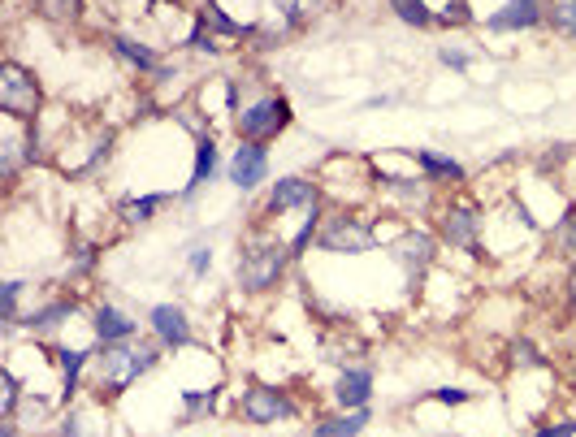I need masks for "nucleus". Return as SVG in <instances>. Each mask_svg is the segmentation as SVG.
<instances>
[{
    "mask_svg": "<svg viewBox=\"0 0 576 437\" xmlns=\"http://www.w3.org/2000/svg\"><path fill=\"white\" fill-rule=\"evenodd\" d=\"M507 364H512L516 373H546V368H551V364H546V351L533 338H525V334L507 342Z\"/></svg>",
    "mask_w": 576,
    "mask_h": 437,
    "instance_id": "cd10ccee",
    "label": "nucleus"
},
{
    "mask_svg": "<svg viewBox=\"0 0 576 437\" xmlns=\"http://www.w3.org/2000/svg\"><path fill=\"white\" fill-rule=\"evenodd\" d=\"M390 13L403 22V26H412V31H429L434 26V9H429V0H386Z\"/></svg>",
    "mask_w": 576,
    "mask_h": 437,
    "instance_id": "2f4dec72",
    "label": "nucleus"
},
{
    "mask_svg": "<svg viewBox=\"0 0 576 437\" xmlns=\"http://www.w3.org/2000/svg\"><path fill=\"white\" fill-rule=\"evenodd\" d=\"M273 9H282L295 26H304L308 18H317V13H321V0H273Z\"/></svg>",
    "mask_w": 576,
    "mask_h": 437,
    "instance_id": "58836bf2",
    "label": "nucleus"
},
{
    "mask_svg": "<svg viewBox=\"0 0 576 437\" xmlns=\"http://www.w3.org/2000/svg\"><path fill=\"white\" fill-rule=\"evenodd\" d=\"M490 35H520V31H538L546 26V0H503L494 13L481 18Z\"/></svg>",
    "mask_w": 576,
    "mask_h": 437,
    "instance_id": "a211bd4d",
    "label": "nucleus"
},
{
    "mask_svg": "<svg viewBox=\"0 0 576 437\" xmlns=\"http://www.w3.org/2000/svg\"><path fill=\"white\" fill-rule=\"evenodd\" d=\"M377 394V373L369 364H343L330 386V407L338 412H360V407H369Z\"/></svg>",
    "mask_w": 576,
    "mask_h": 437,
    "instance_id": "dca6fc26",
    "label": "nucleus"
},
{
    "mask_svg": "<svg viewBox=\"0 0 576 437\" xmlns=\"http://www.w3.org/2000/svg\"><path fill=\"white\" fill-rule=\"evenodd\" d=\"M87 329H91V338H96L100 347H117V342L143 338V334H139V316H130L122 303H109V299H100L96 308H91Z\"/></svg>",
    "mask_w": 576,
    "mask_h": 437,
    "instance_id": "f3484780",
    "label": "nucleus"
},
{
    "mask_svg": "<svg viewBox=\"0 0 576 437\" xmlns=\"http://www.w3.org/2000/svg\"><path fill=\"white\" fill-rule=\"evenodd\" d=\"M312 204H325V187H321V182L312 178V174H282V178L265 191V204H260L256 221L278 230V217L304 213V208H312Z\"/></svg>",
    "mask_w": 576,
    "mask_h": 437,
    "instance_id": "1a4fd4ad",
    "label": "nucleus"
},
{
    "mask_svg": "<svg viewBox=\"0 0 576 437\" xmlns=\"http://www.w3.org/2000/svg\"><path fill=\"white\" fill-rule=\"evenodd\" d=\"M299 31V26L286 18L282 9H265L260 13V18L252 22V44L256 48H278V44H286V39H291Z\"/></svg>",
    "mask_w": 576,
    "mask_h": 437,
    "instance_id": "a878e982",
    "label": "nucleus"
},
{
    "mask_svg": "<svg viewBox=\"0 0 576 437\" xmlns=\"http://www.w3.org/2000/svg\"><path fill=\"white\" fill-rule=\"evenodd\" d=\"M377 247H382V225L377 221L356 213V208H330L325 213L317 251H330V256H369Z\"/></svg>",
    "mask_w": 576,
    "mask_h": 437,
    "instance_id": "39448f33",
    "label": "nucleus"
},
{
    "mask_svg": "<svg viewBox=\"0 0 576 437\" xmlns=\"http://www.w3.org/2000/svg\"><path fill=\"white\" fill-rule=\"evenodd\" d=\"M473 61H477V52L468 44H442L438 48V65H447V70H455V74H464Z\"/></svg>",
    "mask_w": 576,
    "mask_h": 437,
    "instance_id": "e433bc0d",
    "label": "nucleus"
},
{
    "mask_svg": "<svg viewBox=\"0 0 576 437\" xmlns=\"http://www.w3.org/2000/svg\"><path fill=\"white\" fill-rule=\"evenodd\" d=\"M195 18H200L208 31L217 39H230V44H252V22H239L230 18L226 5L221 0H200V9H195Z\"/></svg>",
    "mask_w": 576,
    "mask_h": 437,
    "instance_id": "b1692460",
    "label": "nucleus"
},
{
    "mask_svg": "<svg viewBox=\"0 0 576 437\" xmlns=\"http://www.w3.org/2000/svg\"><path fill=\"white\" fill-rule=\"evenodd\" d=\"M109 403L96 399V394H83V399L65 403L57 416V433L52 437H113L109 433Z\"/></svg>",
    "mask_w": 576,
    "mask_h": 437,
    "instance_id": "2eb2a0df",
    "label": "nucleus"
},
{
    "mask_svg": "<svg viewBox=\"0 0 576 437\" xmlns=\"http://www.w3.org/2000/svg\"><path fill=\"white\" fill-rule=\"evenodd\" d=\"M434 234L442 238V247L464 251V256H477L481 238H486V208H481L473 195L455 191L434 208Z\"/></svg>",
    "mask_w": 576,
    "mask_h": 437,
    "instance_id": "20e7f679",
    "label": "nucleus"
},
{
    "mask_svg": "<svg viewBox=\"0 0 576 437\" xmlns=\"http://www.w3.org/2000/svg\"><path fill=\"white\" fill-rule=\"evenodd\" d=\"M78 295H70V290H61V295H48V299H39L31 312H22V321H18V329L31 342H44V338H57L65 325L78 316Z\"/></svg>",
    "mask_w": 576,
    "mask_h": 437,
    "instance_id": "f8f14e48",
    "label": "nucleus"
},
{
    "mask_svg": "<svg viewBox=\"0 0 576 437\" xmlns=\"http://www.w3.org/2000/svg\"><path fill=\"white\" fill-rule=\"evenodd\" d=\"M295 122V109L291 100L278 96V91H265V96H252L239 104V113H234V135L239 139H252V143H273L282 139L286 130Z\"/></svg>",
    "mask_w": 576,
    "mask_h": 437,
    "instance_id": "0eeeda50",
    "label": "nucleus"
},
{
    "mask_svg": "<svg viewBox=\"0 0 576 437\" xmlns=\"http://www.w3.org/2000/svg\"><path fill=\"white\" fill-rule=\"evenodd\" d=\"M412 165L421 169V178L429 182V187H464L468 182V169L455 161L451 152H438V148H416Z\"/></svg>",
    "mask_w": 576,
    "mask_h": 437,
    "instance_id": "aec40b11",
    "label": "nucleus"
},
{
    "mask_svg": "<svg viewBox=\"0 0 576 437\" xmlns=\"http://www.w3.org/2000/svg\"><path fill=\"white\" fill-rule=\"evenodd\" d=\"M269 143H252V139H239L234 143V152H230V161H226V182L239 195H256L260 187L269 182Z\"/></svg>",
    "mask_w": 576,
    "mask_h": 437,
    "instance_id": "9b49d317",
    "label": "nucleus"
},
{
    "mask_svg": "<svg viewBox=\"0 0 576 437\" xmlns=\"http://www.w3.org/2000/svg\"><path fill=\"white\" fill-rule=\"evenodd\" d=\"M0 113L18 117V122H39L44 117V87L31 65H22L18 57L0 61Z\"/></svg>",
    "mask_w": 576,
    "mask_h": 437,
    "instance_id": "6e6552de",
    "label": "nucleus"
},
{
    "mask_svg": "<svg viewBox=\"0 0 576 437\" xmlns=\"http://www.w3.org/2000/svg\"><path fill=\"white\" fill-rule=\"evenodd\" d=\"M178 403H182V425H200V420H208L217 412V403H221V386L213 390H182L178 394Z\"/></svg>",
    "mask_w": 576,
    "mask_h": 437,
    "instance_id": "bb28decb",
    "label": "nucleus"
},
{
    "mask_svg": "<svg viewBox=\"0 0 576 437\" xmlns=\"http://www.w3.org/2000/svg\"><path fill=\"white\" fill-rule=\"evenodd\" d=\"M234 407H239L243 425H252V429H269V425H278V420L299 416L295 394H286L282 386H269V381H247Z\"/></svg>",
    "mask_w": 576,
    "mask_h": 437,
    "instance_id": "9d476101",
    "label": "nucleus"
},
{
    "mask_svg": "<svg viewBox=\"0 0 576 437\" xmlns=\"http://www.w3.org/2000/svg\"><path fill=\"white\" fill-rule=\"evenodd\" d=\"M373 425V407H360V412H321L312 416V437H364V429Z\"/></svg>",
    "mask_w": 576,
    "mask_h": 437,
    "instance_id": "5701e85b",
    "label": "nucleus"
},
{
    "mask_svg": "<svg viewBox=\"0 0 576 437\" xmlns=\"http://www.w3.org/2000/svg\"><path fill=\"white\" fill-rule=\"evenodd\" d=\"M295 251L291 243L273 230V225H252L239 238V256H234V286L243 295H273L282 286V277L291 273Z\"/></svg>",
    "mask_w": 576,
    "mask_h": 437,
    "instance_id": "f03ea898",
    "label": "nucleus"
},
{
    "mask_svg": "<svg viewBox=\"0 0 576 437\" xmlns=\"http://www.w3.org/2000/svg\"><path fill=\"white\" fill-rule=\"evenodd\" d=\"M187 52H195V57H221L226 48H221V39L200 22V26L191 31V39H187Z\"/></svg>",
    "mask_w": 576,
    "mask_h": 437,
    "instance_id": "4c0bfd02",
    "label": "nucleus"
},
{
    "mask_svg": "<svg viewBox=\"0 0 576 437\" xmlns=\"http://www.w3.org/2000/svg\"><path fill=\"white\" fill-rule=\"evenodd\" d=\"M386 256L390 264L403 273V282H408V290H416L425 282L429 273L438 269V256H442V238L434 230H425V225H403V230L386 243Z\"/></svg>",
    "mask_w": 576,
    "mask_h": 437,
    "instance_id": "423d86ee",
    "label": "nucleus"
},
{
    "mask_svg": "<svg viewBox=\"0 0 576 437\" xmlns=\"http://www.w3.org/2000/svg\"><path fill=\"white\" fill-rule=\"evenodd\" d=\"M109 52L117 61H126L139 78H152V83H165V78L174 74V65L165 61L161 48L148 44V39H139V35H130V31H113L109 35Z\"/></svg>",
    "mask_w": 576,
    "mask_h": 437,
    "instance_id": "4468645a",
    "label": "nucleus"
},
{
    "mask_svg": "<svg viewBox=\"0 0 576 437\" xmlns=\"http://www.w3.org/2000/svg\"><path fill=\"white\" fill-rule=\"evenodd\" d=\"M217 174H226V165H221V143H217V135L195 139L191 178H187V187L178 191V204H195V200H200V195L217 182Z\"/></svg>",
    "mask_w": 576,
    "mask_h": 437,
    "instance_id": "6ab92c4d",
    "label": "nucleus"
},
{
    "mask_svg": "<svg viewBox=\"0 0 576 437\" xmlns=\"http://www.w3.org/2000/svg\"><path fill=\"white\" fill-rule=\"evenodd\" d=\"M169 117H174V122H178L182 130H187L191 139H204V135H213V117H208V113H204V109H200V104H195V100H178L174 109H169Z\"/></svg>",
    "mask_w": 576,
    "mask_h": 437,
    "instance_id": "c756f323",
    "label": "nucleus"
},
{
    "mask_svg": "<svg viewBox=\"0 0 576 437\" xmlns=\"http://www.w3.org/2000/svg\"><path fill=\"white\" fill-rule=\"evenodd\" d=\"M533 437H576V416H546L538 429H533Z\"/></svg>",
    "mask_w": 576,
    "mask_h": 437,
    "instance_id": "ea45409f",
    "label": "nucleus"
},
{
    "mask_svg": "<svg viewBox=\"0 0 576 437\" xmlns=\"http://www.w3.org/2000/svg\"><path fill=\"white\" fill-rule=\"evenodd\" d=\"M546 26L559 39L576 44V0H546Z\"/></svg>",
    "mask_w": 576,
    "mask_h": 437,
    "instance_id": "7c9ffc66",
    "label": "nucleus"
},
{
    "mask_svg": "<svg viewBox=\"0 0 576 437\" xmlns=\"http://www.w3.org/2000/svg\"><path fill=\"white\" fill-rule=\"evenodd\" d=\"M564 303H568V312L576 316V264H568V277H564Z\"/></svg>",
    "mask_w": 576,
    "mask_h": 437,
    "instance_id": "79ce46f5",
    "label": "nucleus"
},
{
    "mask_svg": "<svg viewBox=\"0 0 576 437\" xmlns=\"http://www.w3.org/2000/svg\"><path fill=\"white\" fill-rule=\"evenodd\" d=\"M546 251H551V260H559V264H576V204H568L564 213H559V221H551Z\"/></svg>",
    "mask_w": 576,
    "mask_h": 437,
    "instance_id": "393cba45",
    "label": "nucleus"
},
{
    "mask_svg": "<svg viewBox=\"0 0 576 437\" xmlns=\"http://www.w3.org/2000/svg\"><path fill=\"white\" fill-rule=\"evenodd\" d=\"M161 364H165V347L152 334H143L135 342H117V347H100L96 364H91V377H87V394H96L104 403H117L126 390H135Z\"/></svg>",
    "mask_w": 576,
    "mask_h": 437,
    "instance_id": "f257e3e1",
    "label": "nucleus"
},
{
    "mask_svg": "<svg viewBox=\"0 0 576 437\" xmlns=\"http://www.w3.org/2000/svg\"><path fill=\"white\" fill-rule=\"evenodd\" d=\"M143 325H148V334L161 342L165 351H187L195 347V325H191V312L182 308L178 299H161L152 303L148 316H143Z\"/></svg>",
    "mask_w": 576,
    "mask_h": 437,
    "instance_id": "ddd939ff",
    "label": "nucleus"
},
{
    "mask_svg": "<svg viewBox=\"0 0 576 437\" xmlns=\"http://www.w3.org/2000/svg\"><path fill=\"white\" fill-rule=\"evenodd\" d=\"M572 381H576V360H572Z\"/></svg>",
    "mask_w": 576,
    "mask_h": 437,
    "instance_id": "37998d69",
    "label": "nucleus"
},
{
    "mask_svg": "<svg viewBox=\"0 0 576 437\" xmlns=\"http://www.w3.org/2000/svg\"><path fill=\"white\" fill-rule=\"evenodd\" d=\"M113 126H104V122H70L61 130L57 139L48 143V161L52 169H57L61 178H91V174H100L104 165H109V156H113Z\"/></svg>",
    "mask_w": 576,
    "mask_h": 437,
    "instance_id": "7ed1b4c3",
    "label": "nucleus"
},
{
    "mask_svg": "<svg viewBox=\"0 0 576 437\" xmlns=\"http://www.w3.org/2000/svg\"><path fill=\"white\" fill-rule=\"evenodd\" d=\"M208 273H213V243L195 238L191 251H187V277H191V282H204Z\"/></svg>",
    "mask_w": 576,
    "mask_h": 437,
    "instance_id": "f704fd0d",
    "label": "nucleus"
},
{
    "mask_svg": "<svg viewBox=\"0 0 576 437\" xmlns=\"http://www.w3.org/2000/svg\"><path fill=\"white\" fill-rule=\"evenodd\" d=\"M429 399L442 403V407H464V403H473L477 394L464 390V386H438V390H429Z\"/></svg>",
    "mask_w": 576,
    "mask_h": 437,
    "instance_id": "a19ab883",
    "label": "nucleus"
},
{
    "mask_svg": "<svg viewBox=\"0 0 576 437\" xmlns=\"http://www.w3.org/2000/svg\"><path fill=\"white\" fill-rule=\"evenodd\" d=\"M174 204H178L174 191H139V195H130V200L117 204V221L130 225V230H139V225H152L165 208H174Z\"/></svg>",
    "mask_w": 576,
    "mask_h": 437,
    "instance_id": "412c9836",
    "label": "nucleus"
},
{
    "mask_svg": "<svg viewBox=\"0 0 576 437\" xmlns=\"http://www.w3.org/2000/svg\"><path fill=\"white\" fill-rule=\"evenodd\" d=\"M191 100L200 104L208 117H230L234 122V113H239V104H243V83L239 78H213V83H204Z\"/></svg>",
    "mask_w": 576,
    "mask_h": 437,
    "instance_id": "4be33fe9",
    "label": "nucleus"
},
{
    "mask_svg": "<svg viewBox=\"0 0 576 437\" xmlns=\"http://www.w3.org/2000/svg\"><path fill=\"white\" fill-rule=\"evenodd\" d=\"M91 269H96V243H78L74 247V256L65 260V282H78V277H87Z\"/></svg>",
    "mask_w": 576,
    "mask_h": 437,
    "instance_id": "c9c22d12",
    "label": "nucleus"
},
{
    "mask_svg": "<svg viewBox=\"0 0 576 437\" xmlns=\"http://www.w3.org/2000/svg\"><path fill=\"white\" fill-rule=\"evenodd\" d=\"M31 290V277H5L0 282V321L9 329H18L22 321V295Z\"/></svg>",
    "mask_w": 576,
    "mask_h": 437,
    "instance_id": "c85d7f7f",
    "label": "nucleus"
},
{
    "mask_svg": "<svg viewBox=\"0 0 576 437\" xmlns=\"http://www.w3.org/2000/svg\"><path fill=\"white\" fill-rule=\"evenodd\" d=\"M477 13L468 0H447L442 9H434V26H451V31H460V26H473Z\"/></svg>",
    "mask_w": 576,
    "mask_h": 437,
    "instance_id": "72a5a7b5",
    "label": "nucleus"
},
{
    "mask_svg": "<svg viewBox=\"0 0 576 437\" xmlns=\"http://www.w3.org/2000/svg\"><path fill=\"white\" fill-rule=\"evenodd\" d=\"M31 13H39L44 22H78L83 13V0H31Z\"/></svg>",
    "mask_w": 576,
    "mask_h": 437,
    "instance_id": "473e14b6",
    "label": "nucleus"
}]
</instances>
